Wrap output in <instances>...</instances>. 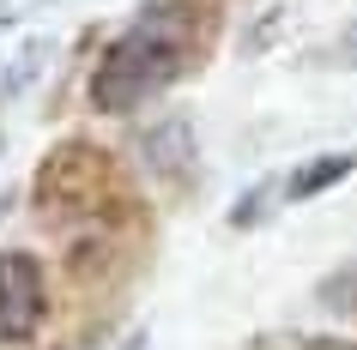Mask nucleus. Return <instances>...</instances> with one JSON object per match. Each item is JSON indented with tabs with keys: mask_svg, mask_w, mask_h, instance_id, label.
<instances>
[{
	"mask_svg": "<svg viewBox=\"0 0 357 350\" xmlns=\"http://www.w3.org/2000/svg\"><path fill=\"white\" fill-rule=\"evenodd\" d=\"M43 326V266L31 254H0V338L24 344Z\"/></svg>",
	"mask_w": 357,
	"mask_h": 350,
	"instance_id": "obj_2",
	"label": "nucleus"
},
{
	"mask_svg": "<svg viewBox=\"0 0 357 350\" xmlns=\"http://www.w3.org/2000/svg\"><path fill=\"white\" fill-rule=\"evenodd\" d=\"M248 350H279V344H248Z\"/></svg>",
	"mask_w": 357,
	"mask_h": 350,
	"instance_id": "obj_9",
	"label": "nucleus"
},
{
	"mask_svg": "<svg viewBox=\"0 0 357 350\" xmlns=\"http://www.w3.org/2000/svg\"><path fill=\"white\" fill-rule=\"evenodd\" d=\"M339 67H357V31H351L345 42H339Z\"/></svg>",
	"mask_w": 357,
	"mask_h": 350,
	"instance_id": "obj_7",
	"label": "nucleus"
},
{
	"mask_svg": "<svg viewBox=\"0 0 357 350\" xmlns=\"http://www.w3.org/2000/svg\"><path fill=\"white\" fill-rule=\"evenodd\" d=\"M43 55H49V42H43V37H37V42H24L19 61H13V73H6V85H0V97H19V91H24V79L43 67Z\"/></svg>",
	"mask_w": 357,
	"mask_h": 350,
	"instance_id": "obj_5",
	"label": "nucleus"
},
{
	"mask_svg": "<svg viewBox=\"0 0 357 350\" xmlns=\"http://www.w3.org/2000/svg\"><path fill=\"white\" fill-rule=\"evenodd\" d=\"M309 350H357V344H345V338H309Z\"/></svg>",
	"mask_w": 357,
	"mask_h": 350,
	"instance_id": "obj_8",
	"label": "nucleus"
},
{
	"mask_svg": "<svg viewBox=\"0 0 357 350\" xmlns=\"http://www.w3.org/2000/svg\"><path fill=\"white\" fill-rule=\"evenodd\" d=\"M49 6H61V0H0V24H19L31 13H49Z\"/></svg>",
	"mask_w": 357,
	"mask_h": 350,
	"instance_id": "obj_6",
	"label": "nucleus"
},
{
	"mask_svg": "<svg viewBox=\"0 0 357 350\" xmlns=\"http://www.w3.org/2000/svg\"><path fill=\"white\" fill-rule=\"evenodd\" d=\"M188 49H194V19L188 13L169 6V0L146 6V13L109 42V55H103V67H97V79H91V103L109 109V115H128V109H139V103H151L164 85L182 79Z\"/></svg>",
	"mask_w": 357,
	"mask_h": 350,
	"instance_id": "obj_1",
	"label": "nucleus"
},
{
	"mask_svg": "<svg viewBox=\"0 0 357 350\" xmlns=\"http://www.w3.org/2000/svg\"><path fill=\"white\" fill-rule=\"evenodd\" d=\"M357 169V151H321V157H309V164H297L291 175H284V200H315V193H327L333 182H345Z\"/></svg>",
	"mask_w": 357,
	"mask_h": 350,
	"instance_id": "obj_4",
	"label": "nucleus"
},
{
	"mask_svg": "<svg viewBox=\"0 0 357 350\" xmlns=\"http://www.w3.org/2000/svg\"><path fill=\"white\" fill-rule=\"evenodd\" d=\"M139 157H146L151 175L176 182V175L194 164V127L182 121V115H169V121H158V127H146V139H139Z\"/></svg>",
	"mask_w": 357,
	"mask_h": 350,
	"instance_id": "obj_3",
	"label": "nucleus"
}]
</instances>
